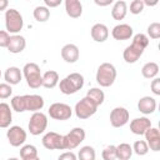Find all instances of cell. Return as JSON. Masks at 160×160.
Instances as JSON below:
<instances>
[{
    "mask_svg": "<svg viewBox=\"0 0 160 160\" xmlns=\"http://www.w3.org/2000/svg\"><path fill=\"white\" fill-rule=\"evenodd\" d=\"M44 99L40 95H16L11 99V109L22 112V111H39L44 108Z\"/></svg>",
    "mask_w": 160,
    "mask_h": 160,
    "instance_id": "cell-1",
    "label": "cell"
},
{
    "mask_svg": "<svg viewBox=\"0 0 160 160\" xmlns=\"http://www.w3.org/2000/svg\"><path fill=\"white\" fill-rule=\"evenodd\" d=\"M149 45V38L145 35V34H136L134 35L132 38V42L122 52V56H124V60L128 62V64H134L136 62L140 56L142 55L144 50L148 48Z\"/></svg>",
    "mask_w": 160,
    "mask_h": 160,
    "instance_id": "cell-2",
    "label": "cell"
},
{
    "mask_svg": "<svg viewBox=\"0 0 160 160\" xmlns=\"http://www.w3.org/2000/svg\"><path fill=\"white\" fill-rule=\"evenodd\" d=\"M84 86V76L79 72H72L65 76L59 82V89L65 95H71L78 92Z\"/></svg>",
    "mask_w": 160,
    "mask_h": 160,
    "instance_id": "cell-3",
    "label": "cell"
},
{
    "mask_svg": "<svg viewBox=\"0 0 160 160\" xmlns=\"http://www.w3.org/2000/svg\"><path fill=\"white\" fill-rule=\"evenodd\" d=\"M116 79V69L110 62H102L96 71V82L102 88H109Z\"/></svg>",
    "mask_w": 160,
    "mask_h": 160,
    "instance_id": "cell-4",
    "label": "cell"
},
{
    "mask_svg": "<svg viewBox=\"0 0 160 160\" xmlns=\"http://www.w3.org/2000/svg\"><path fill=\"white\" fill-rule=\"evenodd\" d=\"M22 75L25 76V80L28 85L31 89H38L42 84V75L40 71V68L35 62H28L22 68Z\"/></svg>",
    "mask_w": 160,
    "mask_h": 160,
    "instance_id": "cell-5",
    "label": "cell"
},
{
    "mask_svg": "<svg viewBox=\"0 0 160 160\" xmlns=\"http://www.w3.org/2000/svg\"><path fill=\"white\" fill-rule=\"evenodd\" d=\"M5 26L9 34L16 35L22 30L24 26L22 15L16 9H8L5 11Z\"/></svg>",
    "mask_w": 160,
    "mask_h": 160,
    "instance_id": "cell-6",
    "label": "cell"
},
{
    "mask_svg": "<svg viewBox=\"0 0 160 160\" xmlns=\"http://www.w3.org/2000/svg\"><path fill=\"white\" fill-rule=\"evenodd\" d=\"M98 105L91 100V99H89L88 96H85V98H82L80 101H78L76 102V105H75V114H76V116L79 118V119H88V118H90V116H92L95 112H96V110H98Z\"/></svg>",
    "mask_w": 160,
    "mask_h": 160,
    "instance_id": "cell-7",
    "label": "cell"
},
{
    "mask_svg": "<svg viewBox=\"0 0 160 160\" xmlns=\"http://www.w3.org/2000/svg\"><path fill=\"white\" fill-rule=\"evenodd\" d=\"M46 126H48V116L41 111H36L31 115L28 128L31 135H40L45 131Z\"/></svg>",
    "mask_w": 160,
    "mask_h": 160,
    "instance_id": "cell-8",
    "label": "cell"
},
{
    "mask_svg": "<svg viewBox=\"0 0 160 160\" xmlns=\"http://www.w3.org/2000/svg\"><path fill=\"white\" fill-rule=\"evenodd\" d=\"M42 145L48 150H65L64 135H60L55 131H49L42 138Z\"/></svg>",
    "mask_w": 160,
    "mask_h": 160,
    "instance_id": "cell-9",
    "label": "cell"
},
{
    "mask_svg": "<svg viewBox=\"0 0 160 160\" xmlns=\"http://www.w3.org/2000/svg\"><path fill=\"white\" fill-rule=\"evenodd\" d=\"M64 140L65 150H72L85 140V130L82 128H74L72 130H70V132L64 135Z\"/></svg>",
    "mask_w": 160,
    "mask_h": 160,
    "instance_id": "cell-10",
    "label": "cell"
},
{
    "mask_svg": "<svg viewBox=\"0 0 160 160\" xmlns=\"http://www.w3.org/2000/svg\"><path fill=\"white\" fill-rule=\"evenodd\" d=\"M49 115L54 120H68L72 115V109L64 102H54L49 108Z\"/></svg>",
    "mask_w": 160,
    "mask_h": 160,
    "instance_id": "cell-11",
    "label": "cell"
},
{
    "mask_svg": "<svg viewBox=\"0 0 160 160\" xmlns=\"http://www.w3.org/2000/svg\"><path fill=\"white\" fill-rule=\"evenodd\" d=\"M6 136H8L10 145L14 148L22 145L26 141V131L21 126H18V125L10 126L8 132H6Z\"/></svg>",
    "mask_w": 160,
    "mask_h": 160,
    "instance_id": "cell-12",
    "label": "cell"
},
{
    "mask_svg": "<svg viewBox=\"0 0 160 160\" xmlns=\"http://www.w3.org/2000/svg\"><path fill=\"white\" fill-rule=\"evenodd\" d=\"M129 118H130L129 111L122 106H118L112 109L110 112V124L114 128H121L128 124Z\"/></svg>",
    "mask_w": 160,
    "mask_h": 160,
    "instance_id": "cell-13",
    "label": "cell"
},
{
    "mask_svg": "<svg viewBox=\"0 0 160 160\" xmlns=\"http://www.w3.org/2000/svg\"><path fill=\"white\" fill-rule=\"evenodd\" d=\"M79 56H80V51H79V48L75 44H66V45L62 46L61 58H62L64 61H66L69 64H72V62H76L79 60Z\"/></svg>",
    "mask_w": 160,
    "mask_h": 160,
    "instance_id": "cell-14",
    "label": "cell"
},
{
    "mask_svg": "<svg viewBox=\"0 0 160 160\" xmlns=\"http://www.w3.org/2000/svg\"><path fill=\"white\" fill-rule=\"evenodd\" d=\"M150 128H151V121L145 116L136 118V119L131 120V122H130V130L135 135H144L145 131Z\"/></svg>",
    "mask_w": 160,
    "mask_h": 160,
    "instance_id": "cell-15",
    "label": "cell"
},
{
    "mask_svg": "<svg viewBox=\"0 0 160 160\" xmlns=\"http://www.w3.org/2000/svg\"><path fill=\"white\" fill-rule=\"evenodd\" d=\"M132 28L129 24H118L111 30V35L115 40H128L132 36Z\"/></svg>",
    "mask_w": 160,
    "mask_h": 160,
    "instance_id": "cell-16",
    "label": "cell"
},
{
    "mask_svg": "<svg viewBox=\"0 0 160 160\" xmlns=\"http://www.w3.org/2000/svg\"><path fill=\"white\" fill-rule=\"evenodd\" d=\"M145 139L146 144L152 151H159L160 149V132L158 128H150L145 131Z\"/></svg>",
    "mask_w": 160,
    "mask_h": 160,
    "instance_id": "cell-17",
    "label": "cell"
},
{
    "mask_svg": "<svg viewBox=\"0 0 160 160\" xmlns=\"http://www.w3.org/2000/svg\"><path fill=\"white\" fill-rule=\"evenodd\" d=\"M90 34H91V38H92L94 41H96V42H104L109 38V29H108L106 25L98 22V24L92 25Z\"/></svg>",
    "mask_w": 160,
    "mask_h": 160,
    "instance_id": "cell-18",
    "label": "cell"
},
{
    "mask_svg": "<svg viewBox=\"0 0 160 160\" xmlns=\"http://www.w3.org/2000/svg\"><path fill=\"white\" fill-rule=\"evenodd\" d=\"M26 46V40L24 36L16 34V35H11L10 36V41L8 45V50L11 54H19L21 52Z\"/></svg>",
    "mask_w": 160,
    "mask_h": 160,
    "instance_id": "cell-19",
    "label": "cell"
},
{
    "mask_svg": "<svg viewBox=\"0 0 160 160\" xmlns=\"http://www.w3.org/2000/svg\"><path fill=\"white\" fill-rule=\"evenodd\" d=\"M138 109L145 115L152 114L156 109V100L151 96H142L138 102Z\"/></svg>",
    "mask_w": 160,
    "mask_h": 160,
    "instance_id": "cell-20",
    "label": "cell"
},
{
    "mask_svg": "<svg viewBox=\"0 0 160 160\" xmlns=\"http://www.w3.org/2000/svg\"><path fill=\"white\" fill-rule=\"evenodd\" d=\"M4 78H5V81L6 84L9 85H16L21 81V78H22V74H21V70L16 66H10L5 70V74H4Z\"/></svg>",
    "mask_w": 160,
    "mask_h": 160,
    "instance_id": "cell-21",
    "label": "cell"
},
{
    "mask_svg": "<svg viewBox=\"0 0 160 160\" xmlns=\"http://www.w3.org/2000/svg\"><path fill=\"white\" fill-rule=\"evenodd\" d=\"M12 121V114L10 105L6 102H0V128H9Z\"/></svg>",
    "mask_w": 160,
    "mask_h": 160,
    "instance_id": "cell-22",
    "label": "cell"
},
{
    "mask_svg": "<svg viewBox=\"0 0 160 160\" xmlns=\"http://www.w3.org/2000/svg\"><path fill=\"white\" fill-rule=\"evenodd\" d=\"M65 10L70 18H80L82 14V5L79 0H66L65 1Z\"/></svg>",
    "mask_w": 160,
    "mask_h": 160,
    "instance_id": "cell-23",
    "label": "cell"
},
{
    "mask_svg": "<svg viewBox=\"0 0 160 160\" xmlns=\"http://www.w3.org/2000/svg\"><path fill=\"white\" fill-rule=\"evenodd\" d=\"M126 12H128V5L124 0L116 1L111 9V16L115 20H122L126 16Z\"/></svg>",
    "mask_w": 160,
    "mask_h": 160,
    "instance_id": "cell-24",
    "label": "cell"
},
{
    "mask_svg": "<svg viewBox=\"0 0 160 160\" xmlns=\"http://www.w3.org/2000/svg\"><path fill=\"white\" fill-rule=\"evenodd\" d=\"M59 84V74L54 70H49L42 75V84L41 86L46 89H52Z\"/></svg>",
    "mask_w": 160,
    "mask_h": 160,
    "instance_id": "cell-25",
    "label": "cell"
},
{
    "mask_svg": "<svg viewBox=\"0 0 160 160\" xmlns=\"http://www.w3.org/2000/svg\"><path fill=\"white\" fill-rule=\"evenodd\" d=\"M132 155V148L128 142H121L116 146V159L118 160H130Z\"/></svg>",
    "mask_w": 160,
    "mask_h": 160,
    "instance_id": "cell-26",
    "label": "cell"
},
{
    "mask_svg": "<svg viewBox=\"0 0 160 160\" xmlns=\"http://www.w3.org/2000/svg\"><path fill=\"white\" fill-rule=\"evenodd\" d=\"M158 72H159V65L154 61H149L141 68V74L145 79H154L158 75Z\"/></svg>",
    "mask_w": 160,
    "mask_h": 160,
    "instance_id": "cell-27",
    "label": "cell"
},
{
    "mask_svg": "<svg viewBox=\"0 0 160 160\" xmlns=\"http://www.w3.org/2000/svg\"><path fill=\"white\" fill-rule=\"evenodd\" d=\"M86 96H88L89 99H91L98 106H100V105L104 102V100H105V94H104V91L100 90L99 88H92V89H90V90L88 91Z\"/></svg>",
    "mask_w": 160,
    "mask_h": 160,
    "instance_id": "cell-28",
    "label": "cell"
},
{
    "mask_svg": "<svg viewBox=\"0 0 160 160\" xmlns=\"http://www.w3.org/2000/svg\"><path fill=\"white\" fill-rule=\"evenodd\" d=\"M50 18V10L46 6H36L34 10V19L39 22H45Z\"/></svg>",
    "mask_w": 160,
    "mask_h": 160,
    "instance_id": "cell-29",
    "label": "cell"
},
{
    "mask_svg": "<svg viewBox=\"0 0 160 160\" xmlns=\"http://www.w3.org/2000/svg\"><path fill=\"white\" fill-rule=\"evenodd\" d=\"M95 156H96V154H95L94 148L89 146V145L82 146L78 152V159L79 160H95Z\"/></svg>",
    "mask_w": 160,
    "mask_h": 160,
    "instance_id": "cell-30",
    "label": "cell"
},
{
    "mask_svg": "<svg viewBox=\"0 0 160 160\" xmlns=\"http://www.w3.org/2000/svg\"><path fill=\"white\" fill-rule=\"evenodd\" d=\"M20 156H21L22 160L36 158L38 156V149L34 145H24L20 149Z\"/></svg>",
    "mask_w": 160,
    "mask_h": 160,
    "instance_id": "cell-31",
    "label": "cell"
},
{
    "mask_svg": "<svg viewBox=\"0 0 160 160\" xmlns=\"http://www.w3.org/2000/svg\"><path fill=\"white\" fill-rule=\"evenodd\" d=\"M131 148H132V152H135L139 156H144L149 151V146L145 140H136Z\"/></svg>",
    "mask_w": 160,
    "mask_h": 160,
    "instance_id": "cell-32",
    "label": "cell"
},
{
    "mask_svg": "<svg viewBox=\"0 0 160 160\" xmlns=\"http://www.w3.org/2000/svg\"><path fill=\"white\" fill-rule=\"evenodd\" d=\"M104 160H116V146L115 145H109L102 150L101 154Z\"/></svg>",
    "mask_w": 160,
    "mask_h": 160,
    "instance_id": "cell-33",
    "label": "cell"
},
{
    "mask_svg": "<svg viewBox=\"0 0 160 160\" xmlns=\"http://www.w3.org/2000/svg\"><path fill=\"white\" fill-rule=\"evenodd\" d=\"M148 35L149 38L156 40L160 38V24L159 22H151L148 26Z\"/></svg>",
    "mask_w": 160,
    "mask_h": 160,
    "instance_id": "cell-34",
    "label": "cell"
},
{
    "mask_svg": "<svg viewBox=\"0 0 160 160\" xmlns=\"http://www.w3.org/2000/svg\"><path fill=\"white\" fill-rule=\"evenodd\" d=\"M144 6L145 5H144L142 0H132L130 4V12L134 15H138L144 10Z\"/></svg>",
    "mask_w": 160,
    "mask_h": 160,
    "instance_id": "cell-35",
    "label": "cell"
},
{
    "mask_svg": "<svg viewBox=\"0 0 160 160\" xmlns=\"http://www.w3.org/2000/svg\"><path fill=\"white\" fill-rule=\"evenodd\" d=\"M11 94H12L11 85H9L6 82L0 84V99H8V98H10Z\"/></svg>",
    "mask_w": 160,
    "mask_h": 160,
    "instance_id": "cell-36",
    "label": "cell"
},
{
    "mask_svg": "<svg viewBox=\"0 0 160 160\" xmlns=\"http://www.w3.org/2000/svg\"><path fill=\"white\" fill-rule=\"evenodd\" d=\"M10 41V35L5 30H0V48H8Z\"/></svg>",
    "mask_w": 160,
    "mask_h": 160,
    "instance_id": "cell-37",
    "label": "cell"
},
{
    "mask_svg": "<svg viewBox=\"0 0 160 160\" xmlns=\"http://www.w3.org/2000/svg\"><path fill=\"white\" fill-rule=\"evenodd\" d=\"M151 91L155 94V95H160V79L159 78H154V80L151 81Z\"/></svg>",
    "mask_w": 160,
    "mask_h": 160,
    "instance_id": "cell-38",
    "label": "cell"
},
{
    "mask_svg": "<svg viewBox=\"0 0 160 160\" xmlns=\"http://www.w3.org/2000/svg\"><path fill=\"white\" fill-rule=\"evenodd\" d=\"M58 160H78V158L72 151H65L58 158Z\"/></svg>",
    "mask_w": 160,
    "mask_h": 160,
    "instance_id": "cell-39",
    "label": "cell"
},
{
    "mask_svg": "<svg viewBox=\"0 0 160 160\" xmlns=\"http://www.w3.org/2000/svg\"><path fill=\"white\" fill-rule=\"evenodd\" d=\"M46 8H56L61 4V0H44Z\"/></svg>",
    "mask_w": 160,
    "mask_h": 160,
    "instance_id": "cell-40",
    "label": "cell"
},
{
    "mask_svg": "<svg viewBox=\"0 0 160 160\" xmlns=\"http://www.w3.org/2000/svg\"><path fill=\"white\" fill-rule=\"evenodd\" d=\"M111 2H112V0H104V1H101V0H95V4L99 5V6H108V5H110Z\"/></svg>",
    "mask_w": 160,
    "mask_h": 160,
    "instance_id": "cell-41",
    "label": "cell"
},
{
    "mask_svg": "<svg viewBox=\"0 0 160 160\" xmlns=\"http://www.w3.org/2000/svg\"><path fill=\"white\" fill-rule=\"evenodd\" d=\"M8 5H9V1L8 0H0V11L6 10Z\"/></svg>",
    "mask_w": 160,
    "mask_h": 160,
    "instance_id": "cell-42",
    "label": "cell"
},
{
    "mask_svg": "<svg viewBox=\"0 0 160 160\" xmlns=\"http://www.w3.org/2000/svg\"><path fill=\"white\" fill-rule=\"evenodd\" d=\"M142 2H144V5H148V6H154V5H156L159 1L158 0H154V1H149V0H142Z\"/></svg>",
    "mask_w": 160,
    "mask_h": 160,
    "instance_id": "cell-43",
    "label": "cell"
},
{
    "mask_svg": "<svg viewBox=\"0 0 160 160\" xmlns=\"http://www.w3.org/2000/svg\"><path fill=\"white\" fill-rule=\"evenodd\" d=\"M26 160H40V159H39V156H36V158H31V159H26Z\"/></svg>",
    "mask_w": 160,
    "mask_h": 160,
    "instance_id": "cell-44",
    "label": "cell"
},
{
    "mask_svg": "<svg viewBox=\"0 0 160 160\" xmlns=\"http://www.w3.org/2000/svg\"><path fill=\"white\" fill-rule=\"evenodd\" d=\"M8 160H19V159H18V158H9Z\"/></svg>",
    "mask_w": 160,
    "mask_h": 160,
    "instance_id": "cell-45",
    "label": "cell"
},
{
    "mask_svg": "<svg viewBox=\"0 0 160 160\" xmlns=\"http://www.w3.org/2000/svg\"><path fill=\"white\" fill-rule=\"evenodd\" d=\"M0 78H1V70H0Z\"/></svg>",
    "mask_w": 160,
    "mask_h": 160,
    "instance_id": "cell-46",
    "label": "cell"
}]
</instances>
